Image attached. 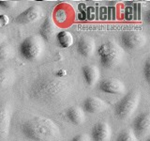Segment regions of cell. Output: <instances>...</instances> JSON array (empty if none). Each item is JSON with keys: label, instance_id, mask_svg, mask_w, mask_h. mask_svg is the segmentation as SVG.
I'll use <instances>...</instances> for the list:
<instances>
[{"label": "cell", "instance_id": "obj_1", "mask_svg": "<svg viewBox=\"0 0 150 141\" xmlns=\"http://www.w3.org/2000/svg\"><path fill=\"white\" fill-rule=\"evenodd\" d=\"M76 82L70 76L58 77L54 73H45L36 77L28 88V95L36 102L45 105H57L73 95Z\"/></svg>", "mask_w": 150, "mask_h": 141}, {"label": "cell", "instance_id": "obj_2", "mask_svg": "<svg viewBox=\"0 0 150 141\" xmlns=\"http://www.w3.org/2000/svg\"><path fill=\"white\" fill-rule=\"evenodd\" d=\"M21 132L32 141H58L61 130L55 122L43 116H35L21 124Z\"/></svg>", "mask_w": 150, "mask_h": 141}, {"label": "cell", "instance_id": "obj_3", "mask_svg": "<svg viewBox=\"0 0 150 141\" xmlns=\"http://www.w3.org/2000/svg\"><path fill=\"white\" fill-rule=\"evenodd\" d=\"M100 58V64L106 69H112L118 66L125 56V51L115 41H108L98 48Z\"/></svg>", "mask_w": 150, "mask_h": 141}, {"label": "cell", "instance_id": "obj_4", "mask_svg": "<svg viewBox=\"0 0 150 141\" xmlns=\"http://www.w3.org/2000/svg\"><path fill=\"white\" fill-rule=\"evenodd\" d=\"M45 50V41L39 35H31L23 40L19 46L22 58L28 61H36L41 58Z\"/></svg>", "mask_w": 150, "mask_h": 141}, {"label": "cell", "instance_id": "obj_5", "mask_svg": "<svg viewBox=\"0 0 150 141\" xmlns=\"http://www.w3.org/2000/svg\"><path fill=\"white\" fill-rule=\"evenodd\" d=\"M141 92L139 90H131L116 103L115 114L119 120H128L133 116L140 105Z\"/></svg>", "mask_w": 150, "mask_h": 141}, {"label": "cell", "instance_id": "obj_6", "mask_svg": "<svg viewBox=\"0 0 150 141\" xmlns=\"http://www.w3.org/2000/svg\"><path fill=\"white\" fill-rule=\"evenodd\" d=\"M120 41L124 48L129 50H138L146 44L147 38L143 32L127 31L121 35Z\"/></svg>", "mask_w": 150, "mask_h": 141}, {"label": "cell", "instance_id": "obj_7", "mask_svg": "<svg viewBox=\"0 0 150 141\" xmlns=\"http://www.w3.org/2000/svg\"><path fill=\"white\" fill-rule=\"evenodd\" d=\"M132 131L136 137L139 139L145 138L150 133V114L145 111L139 114L132 122Z\"/></svg>", "mask_w": 150, "mask_h": 141}, {"label": "cell", "instance_id": "obj_8", "mask_svg": "<svg viewBox=\"0 0 150 141\" xmlns=\"http://www.w3.org/2000/svg\"><path fill=\"white\" fill-rule=\"evenodd\" d=\"M12 117V106L8 102L0 103V138H6L9 135Z\"/></svg>", "mask_w": 150, "mask_h": 141}, {"label": "cell", "instance_id": "obj_9", "mask_svg": "<svg viewBox=\"0 0 150 141\" xmlns=\"http://www.w3.org/2000/svg\"><path fill=\"white\" fill-rule=\"evenodd\" d=\"M43 17V9L39 5H34L26 9L15 18V22L20 25H30Z\"/></svg>", "mask_w": 150, "mask_h": 141}, {"label": "cell", "instance_id": "obj_10", "mask_svg": "<svg viewBox=\"0 0 150 141\" xmlns=\"http://www.w3.org/2000/svg\"><path fill=\"white\" fill-rule=\"evenodd\" d=\"M60 31L58 26L54 21L52 16H47L42 22L39 30V36L44 41L53 42L55 40L57 33Z\"/></svg>", "mask_w": 150, "mask_h": 141}, {"label": "cell", "instance_id": "obj_11", "mask_svg": "<svg viewBox=\"0 0 150 141\" xmlns=\"http://www.w3.org/2000/svg\"><path fill=\"white\" fill-rule=\"evenodd\" d=\"M98 88L103 93L120 95L126 92L125 84L117 78H107L98 83Z\"/></svg>", "mask_w": 150, "mask_h": 141}, {"label": "cell", "instance_id": "obj_12", "mask_svg": "<svg viewBox=\"0 0 150 141\" xmlns=\"http://www.w3.org/2000/svg\"><path fill=\"white\" fill-rule=\"evenodd\" d=\"M109 107V103L104 100L96 96H90L83 101L82 108L84 112L90 113V114H98V113L106 111Z\"/></svg>", "mask_w": 150, "mask_h": 141}, {"label": "cell", "instance_id": "obj_13", "mask_svg": "<svg viewBox=\"0 0 150 141\" xmlns=\"http://www.w3.org/2000/svg\"><path fill=\"white\" fill-rule=\"evenodd\" d=\"M76 48L79 55L83 58H89L94 56L97 49L96 41L92 37L83 36L79 38L76 42Z\"/></svg>", "mask_w": 150, "mask_h": 141}, {"label": "cell", "instance_id": "obj_14", "mask_svg": "<svg viewBox=\"0 0 150 141\" xmlns=\"http://www.w3.org/2000/svg\"><path fill=\"white\" fill-rule=\"evenodd\" d=\"M112 129L107 122H98L91 130V140L93 141H111Z\"/></svg>", "mask_w": 150, "mask_h": 141}, {"label": "cell", "instance_id": "obj_15", "mask_svg": "<svg viewBox=\"0 0 150 141\" xmlns=\"http://www.w3.org/2000/svg\"><path fill=\"white\" fill-rule=\"evenodd\" d=\"M82 73L84 81L89 87H93L98 84L100 78V70L96 65H86L82 68Z\"/></svg>", "mask_w": 150, "mask_h": 141}, {"label": "cell", "instance_id": "obj_16", "mask_svg": "<svg viewBox=\"0 0 150 141\" xmlns=\"http://www.w3.org/2000/svg\"><path fill=\"white\" fill-rule=\"evenodd\" d=\"M66 116H67L68 120L74 125L80 126L86 122V114L81 106L73 105L69 107L66 112Z\"/></svg>", "mask_w": 150, "mask_h": 141}, {"label": "cell", "instance_id": "obj_17", "mask_svg": "<svg viewBox=\"0 0 150 141\" xmlns=\"http://www.w3.org/2000/svg\"><path fill=\"white\" fill-rule=\"evenodd\" d=\"M16 73L11 68H3L0 70V89L11 87L15 83Z\"/></svg>", "mask_w": 150, "mask_h": 141}, {"label": "cell", "instance_id": "obj_18", "mask_svg": "<svg viewBox=\"0 0 150 141\" xmlns=\"http://www.w3.org/2000/svg\"><path fill=\"white\" fill-rule=\"evenodd\" d=\"M55 41L61 48H69L74 42V38L72 34L68 30H62L57 33L55 37Z\"/></svg>", "mask_w": 150, "mask_h": 141}, {"label": "cell", "instance_id": "obj_19", "mask_svg": "<svg viewBox=\"0 0 150 141\" xmlns=\"http://www.w3.org/2000/svg\"><path fill=\"white\" fill-rule=\"evenodd\" d=\"M14 55L13 47L8 42L0 45V60H8L11 58Z\"/></svg>", "mask_w": 150, "mask_h": 141}, {"label": "cell", "instance_id": "obj_20", "mask_svg": "<svg viewBox=\"0 0 150 141\" xmlns=\"http://www.w3.org/2000/svg\"><path fill=\"white\" fill-rule=\"evenodd\" d=\"M115 141H139L132 129H124L117 135Z\"/></svg>", "mask_w": 150, "mask_h": 141}, {"label": "cell", "instance_id": "obj_21", "mask_svg": "<svg viewBox=\"0 0 150 141\" xmlns=\"http://www.w3.org/2000/svg\"><path fill=\"white\" fill-rule=\"evenodd\" d=\"M54 21L57 22L59 24H65L66 22L68 21V12L66 9L58 8L54 12Z\"/></svg>", "mask_w": 150, "mask_h": 141}, {"label": "cell", "instance_id": "obj_22", "mask_svg": "<svg viewBox=\"0 0 150 141\" xmlns=\"http://www.w3.org/2000/svg\"><path fill=\"white\" fill-rule=\"evenodd\" d=\"M17 4V1H12V0H1L0 1V7L5 9H12L16 8Z\"/></svg>", "mask_w": 150, "mask_h": 141}, {"label": "cell", "instance_id": "obj_23", "mask_svg": "<svg viewBox=\"0 0 150 141\" xmlns=\"http://www.w3.org/2000/svg\"><path fill=\"white\" fill-rule=\"evenodd\" d=\"M143 70H144V75L145 80H146L147 83H149L150 82V60L149 58H147L146 61L144 62Z\"/></svg>", "mask_w": 150, "mask_h": 141}, {"label": "cell", "instance_id": "obj_24", "mask_svg": "<svg viewBox=\"0 0 150 141\" xmlns=\"http://www.w3.org/2000/svg\"><path fill=\"white\" fill-rule=\"evenodd\" d=\"M71 141H91V138L90 135H88L87 134H80L75 135Z\"/></svg>", "mask_w": 150, "mask_h": 141}, {"label": "cell", "instance_id": "obj_25", "mask_svg": "<svg viewBox=\"0 0 150 141\" xmlns=\"http://www.w3.org/2000/svg\"><path fill=\"white\" fill-rule=\"evenodd\" d=\"M9 23V18L6 14H1L0 15V28L7 26L8 24Z\"/></svg>", "mask_w": 150, "mask_h": 141}, {"label": "cell", "instance_id": "obj_26", "mask_svg": "<svg viewBox=\"0 0 150 141\" xmlns=\"http://www.w3.org/2000/svg\"><path fill=\"white\" fill-rule=\"evenodd\" d=\"M7 40H8L7 35L3 32H0V45L5 43V42H7Z\"/></svg>", "mask_w": 150, "mask_h": 141}, {"label": "cell", "instance_id": "obj_27", "mask_svg": "<svg viewBox=\"0 0 150 141\" xmlns=\"http://www.w3.org/2000/svg\"><path fill=\"white\" fill-rule=\"evenodd\" d=\"M145 21H146L147 24L150 23V12L149 11H147L146 14H145Z\"/></svg>", "mask_w": 150, "mask_h": 141}, {"label": "cell", "instance_id": "obj_28", "mask_svg": "<svg viewBox=\"0 0 150 141\" xmlns=\"http://www.w3.org/2000/svg\"><path fill=\"white\" fill-rule=\"evenodd\" d=\"M146 141H150V139H149V138H147V139H146Z\"/></svg>", "mask_w": 150, "mask_h": 141}]
</instances>
